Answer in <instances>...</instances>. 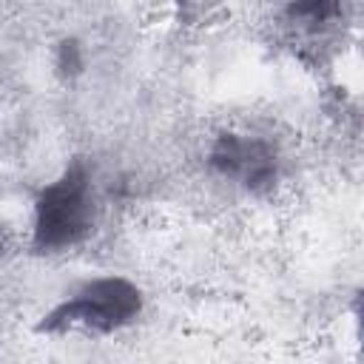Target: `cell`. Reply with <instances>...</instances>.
<instances>
[{
    "label": "cell",
    "mask_w": 364,
    "mask_h": 364,
    "mask_svg": "<svg viewBox=\"0 0 364 364\" xmlns=\"http://www.w3.org/2000/svg\"><path fill=\"white\" fill-rule=\"evenodd\" d=\"M338 14V3L336 0H293L290 3V17H296L299 23H327Z\"/></svg>",
    "instance_id": "obj_4"
},
{
    "label": "cell",
    "mask_w": 364,
    "mask_h": 364,
    "mask_svg": "<svg viewBox=\"0 0 364 364\" xmlns=\"http://www.w3.org/2000/svg\"><path fill=\"white\" fill-rule=\"evenodd\" d=\"M142 310V293L122 276H105L82 284L71 299L57 304L43 321L40 333H114L131 324Z\"/></svg>",
    "instance_id": "obj_2"
},
{
    "label": "cell",
    "mask_w": 364,
    "mask_h": 364,
    "mask_svg": "<svg viewBox=\"0 0 364 364\" xmlns=\"http://www.w3.org/2000/svg\"><path fill=\"white\" fill-rule=\"evenodd\" d=\"M0 247H3V236H0Z\"/></svg>",
    "instance_id": "obj_6"
},
{
    "label": "cell",
    "mask_w": 364,
    "mask_h": 364,
    "mask_svg": "<svg viewBox=\"0 0 364 364\" xmlns=\"http://www.w3.org/2000/svg\"><path fill=\"white\" fill-rule=\"evenodd\" d=\"M57 65H60L63 71H71V74H77V71L82 68L80 46H77L74 40H65V43L60 46V60H57Z\"/></svg>",
    "instance_id": "obj_5"
},
{
    "label": "cell",
    "mask_w": 364,
    "mask_h": 364,
    "mask_svg": "<svg viewBox=\"0 0 364 364\" xmlns=\"http://www.w3.org/2000/svg\"><path fill=\"white\" fill-rule=\"evenodd\" d=\"M94 222L91 176L77 159L51 185H46L34 202V236L31 245L40 253H54L82 242Z\"/></svg>",
    "instance_id": "obj_1"
},
{
    "label": "cell",
    "mask_w": 364,
    "mask_h": 364,
    "mask_svg": "<svg viewBox=\"0 0 364 364\" xmlns=\"http://www.w3.org/2000/svg\"><path fill=\"white\" fill-rule=\"evenodd\" d=\"M179 3H182V0H179Z\"/></svg>",
    "instance_id": "obj_7"
},
{
    "label": "cell",
    "mask_w": 364,
    "mask_h": 364,
    "mask_svg": "<svg viewBox=\"0 0 364 364\" xmlns=\"http://www.w3.org/2000/svg\"><path fill=\"white\" fill-rule=\"evenodd\" d=\"M210 168L250 191H264L276 179V156L270 145L242 134H222L216 139L210 148Z\"/></svg>",
    "instance_id": "obj_3"
}]
</instances>
